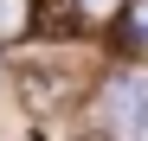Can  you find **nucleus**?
<instances>
[{
    "label": "nucleus",
    "mask_w": 148,
    "mask_h": 141,
    "mask_svg": "<svg viewBox=\"0 0 148 141\" xmlns=\"http://www.w3.org/2000/svg\"><path fill=\"white\" fill-rule=\"evenodd\" d=\"M26 39L39 45L84 39V0H26Z\"/></svg>",
    "instance_id": "nucleus-1"
},
{
    "label": "nucleus",
    "mask_w": 148,
    "mask_h": 141,
    "mask_svg": "<svg viewBox=\"0 0 148 141\" xmlns=\"http://www.w3.org/2000/svg\"><path fill=\"white\" fill-rule=\"evenodd\" d=\"M103 109H110L116 141H148V77H116Z\"/></svg>",
    "instance_id": "nucleus-2"
},
{
    "label": "nucleus",
    "mask_w": 148,
    "mask_h": 141,
    "mask_svg": "<svg viewBox=\"0 0 148 141\" xmlns=\"http://www.w3.org/2000/svg\"><path fill=\"white\" fill-rule=\"evenodd\" d=\"M19 96H26L32 115H52V109H64L77 96V77L71 70H52V64H32V70H19Z\"/></svg>",
    "instance_id": "nucleus-3"
},
{
    "label": "nucleus",
    "mask_w": 148,
    "mask_h": 141,
    "mask_svg": "<svg viewBox=\"0 0 148 141\" xmlns=\"http://www.w3.org/2000/svg\"><path fill=\"white\" fill-rule=\"evenodd\" d=\"M0 19H7V0H0Z\"/></svg>",
    "instance_id": "nucleus-4"
}]
</instances>
